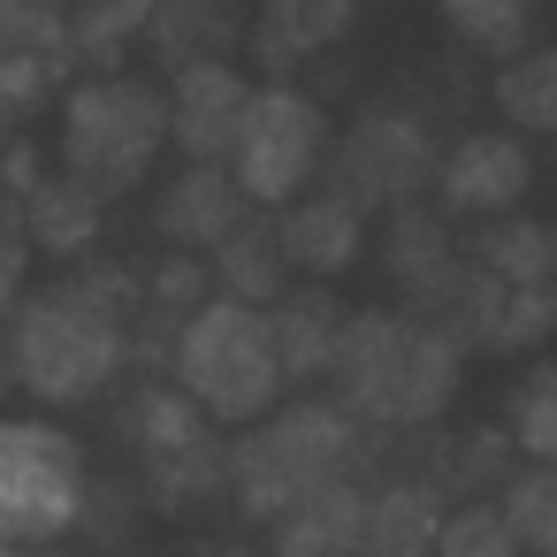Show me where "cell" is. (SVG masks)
I'll list each match as a JSON object with an SVG mask.
<instances>
[{
	"mask_svg": "<svg viewBox=\"0 0 557 557\" xmlns=\"http://www.w3.org/2000/svg\"><path fill=\"white\" fill-rule=\"evenodd\" d=\"M9 367L24 374V389L39 397H92L108 389V374L123 367V321L108 306V283H62L47 298L24 306Z\"/></svg>",
	"mask_w": 557,
	"mask_h": 557,
	"instance_id": "obj_1",
	"label": "cell"
},
{
	"mask_svg": "<svg viewBox=\"0 0 557 557\" xmlns=\"http://www.w3.org/2000/svg\"><path fill=\"white\" fill-rule=\"evenodd\" d=\"M176 367H184V389L207 420H260L275 405V389L290 382L283 351H275V329H268V306H252V298L199 306L184 321Z\"/></svg>",
	"mask_w": 557,
	"mask_h": 557,
	"instance_id": "obj_2",
	"label": "cell"
},
{
	"mask_svg": "<svg viewBox=\"0 0 557 557\" xmlns=\"http://www.w3.org/2000/svg\"><path fill=\"white\" fill-rule=\"evenodd\" d=\"M329 367L351 389V405L374 420H428V412H443V397L458 382V351L435 329H405V321H351L336 336Z\"/></svg>",
	"mask_w": 557,
	"mask_h": 557,
	"instance_id": "obj_3",
	"label": "cell"
},
{
	"mask_svg": "<svg viewBox=\"0 0 557 557\" xmlns=\"http://www.w3.org/2000/svg\"><path fill=\"white\" fill-rule=\"evenodd\" d=\"M169 146V100L131 77H92L62 108V161L92 191H123L146 176V161Z\"/></svg>",
	"mask_w": 557,
	"mask_h": 557,
	"instance_id": "obj_4",
	"label": "cell"
},
{
	"mask_svg": "<svg viewBox=\"0 0 557 557\" xmlns=\"http://www.w3.org/2000/svg\"><path fill=\"white\" fill-rule=\"evenodd\" d=\"M85 511V458L47 420H0V534L9 542H54Z\"/></svg>",
	"mask_w": 557,
	"mask_h": 557,
	"instance_id": "obj_5",
	"label": "cell"
},
{
	"mask_svg": "<svg viewBox=\"0 0 557 557\" xmlns=\"http://www.w3.org/2000/svg\"><path fill=\"white\" fill-rule=\"evenodd\" d=\"M344 466H351V428H344L329 405H290V412H275V420L245 443L237 488H245L252 511L283 519V511H290L298 496H313L321 481H344Z\"/></svg>",
	"mask_w": 557,
	"mask_h": 557,
	"instance_id": "obj_6",
	"label": "cell"
},
{
	"mask_svg": "<svg viewBox=\"0 0 557 557\" xmlns=\"http://www.w3.org/2000/svg\"><path fill=\"white\" fill-rule=\"evenodd\" d=\"M321 146H329L321 108H313L306 92H290V85H260V92L245 100V123H237L230 176H237V191H245L252 207H290V199L306 191Z\"/></svg>",
	"mask_w": 557,
	"mask_h": 557,
	"instance_id": "obj_7",
	"label": "cell"
},
{
	"mask_svg": "<svg viewBox=\"0 0 557 557\" xmlns=\"http://www.w3.org/2000/svg\"><path fill=\"white\" fill-rule=\"evenodd\" d=\"M245 100H252V85H245L222 54L176 62V85H169V138H176L191 161H230L237 123H245Z\"/></svg>",
	"mask_w": 557,
	"mask_h": 557,
	"instance_id": "obj_8",
	"label": "cell"
},
{
	"mask_svg": "<svg viewBox=\"0 0 557 557\" xmlns=\"http://www.w3.org/2000/svg\"><path fill=\"white\" fill-rule=\"evenodd\" d=\"M428 176H435V146H428V131H420L412 115H367V123L351 131V146H344V191H351V199L397 207V199H412Z\"/></svg>",
	"mask_w": 557,
	"mask_h": 557,
	"instance_id": "obj_9",
	"label": "cell"
},
{
	"mask_svg": "<svg viewBox=\"0 0 557 557\" xmlns=\"http://www.w3.org/2000/svg\"><path fill=\"white\" fill-rule=\"evenodd\" d=\"M527 184H534L527 146H519V138H496V131L458 138V146L435 161V191H443L450 214H511V207L527 199Z\"/></svg>",
	"mask_w": 557,
	"mask_h": 557,
	"instance_id": "obj_10",
	"label": "cell"
},
{
	"mask_svg": "<svg viewBox=\"0 0 557 557\" xmlns=\"http://www.w3.org/2000/svg\"><path fill=\"white\" fill-rule=\"evenodd\" d=\"M275 237H283V260H290V268L336 275V268H351V252H359V199H351V191L290 199L283 222H275Z\"/></svg>",
	"mask_w": 557,
	"mask_h": 557,
	"instance_id": "obj_11",
	"label": "cell"
},
{
	"mask_svg": "<svg viewBox=\"0 0 557 557\" xmlns=\"http://www.w3.org/2000/svg\"><path fill=\"white\" fill-rule=\"evenodd\" d=\"M359 519H367V496L344 481H321L313 496H298L275 519V549L283 557H359Z\"/></svg>",
	"mask_w": 557,
	"mask_h": 557,
	"instance_id": "obj_12",
	"label": "cell"
},
{
	"mask_svg": "<svg viewBox=\"0 0 557 557\" xmlns=\"http://www.w3.org/2000/svg\"><path fill=\"white\" fill-rule=\"evenodd\" d=\"M359 16V0H260V24H252V47L268 70H290L321 47H336Z\"/></svg>",
	"mask_w": 557,
	"mask_h": 557,
	"instance_id": "obj_13",
	"label": "cell"
},
{
	"mask_svg": "<svg viewBox=\"0 0 557 557\" xmlns=\"http://www.w3.org/2000/svg\"><path fill=\"white\" fill-rule=\"evenodd\" d=\"M245 191H237V176H230V161H191L184 176H176V191H169V207H161V230L169 237H191V245H222L237 222H245Z\"/></svg>",
	"mask_w": 557,
	"mask_h": 557,
	"instance_id": "obj_14",
	"label": "cell"
},
{
	"mask_svg": "<svg viewBox=\"0 0 557 557\" xmlns=\"http://www.w3.org/2000/svg\"><path fill=\"white\" fill-rule=\"evenodd\" d=\"M435 534H443V504H435V488L397 481V488H374V496H367L359 557H435Z\"/></svg>",
	"mask_w": 557,
	"mask_h": 557,
	"instance_id": "obj_15",
	"label": "cell"
},
{
	"mask_svg": "<svg viewBox=\"0 0 557 557\" xmlns=\"http://www.w3.org/2000/svg\"><path fill=\"white\" fill-rule=\"evenodd\" d=\"M24 222H32V237H39V245L70 252V245H85V237L100 230V191H92L85 176H47V184L32 191Z\"/></svg>",
	"mask_w": 557,
	"mask_h": 557,
	"instance_id": "obj_16",
	"label": "cell"
},
{
	"mask_svg": "<svg viewBox=\"0 0 557 557\" xmlns=\"http://www.w3.org/2000/svg\"><path fill=\"white\" fill-rule=\"evenodd\" d=\"M153 9H161V0H77V9H70V47L108 70V62H123L131 39H146Z\"/></svg>",
	"mask_w": 557,
	"mask_h": 557,
	"instance_id": "obj_17",
	"label": "cell"
},
{
	"mask_svg": "<svg viewBox=\"0 0 557 557\" xmlns=\"http://www.w3.org/2000/svg\"><path fill=\"white\" fill-rule=\"evenodd\" d=\"M230 24H237L230 0H161L153 24H146V39H153L169 62H199V54H222Z\"/></svg>",
	"mask_w": 557,
	"mask_h": 557,
	"instance_id": "obj_18",
	"label": "cell"
},
{
	"mask_svg": "<svg viewBox=\"0 0 557 557\" xmlns=\"http://www.w3.org/2000/svg\"><path fill=\"white\" fill-rule=\"evenodd\" d=\"M496 108H504L519 131H557V47L511 54L504 77H496Z\"/></svg>",
	"mask_w": 557,
	"mask_h": 557,
	"instance_id": "obj_19",
	"label": "cell"
},
{
	"mask_svg": "<svg viewBox=\"0 0 557 557\" xmlns=\"http://www.w3.org/2000/svg\"><path fill=\"white\" fill-rule=\"evenodd\" d=\"M542 0H443V24L481 54H519Z\"/></svg>",
	"mask_w": 557,
	"mask_h": 557,
	"instance_id": "obj_20",
	"label": "cell"
},
{
	"mask_svg": "<svg viewBox=\"0 0 557 557\" xmlns=\"http://www.w3.org/2000/svg\"><path fill=\"white\" fill-rule=\"evenodd\" d=\"M268 329H275V351H283V374H306V367H329L336 359V313L329 306H313V298H290V306H275L268 313Z\"/></svg>",
	"mask_w": 557,
	"mask_h": 557,
	"instance_id": "obj_21",
	"label": "cell"
},
{
	"mask_svg": "<svg viewBox=\"0 0 557 557\" xmlns=\"http://www.w3.org/2000/svg\"><path fill=\"white\" fill-rule=\"evenodd\" d=\"M283 268H290V260H283V237H275V230H252V237H245V222H237V230L222 237L230 298H252V306L275 298V290H283Z\"/></svg>",
	"mask_w": 557,
	"mask_h": 557,
	"instance_id": "obj_22",
	"label": "cell"
},
{
	"mask_svg": "<svg viewBox=\"0 0 557 557\" xmlns=\"http://www.w3.org/2000/svg\"><path fill=\"white\" fill-rule=\"evenodd\" d=\"M435 557H534V549L519 542V527L496 504H466V511H443Z\"/></svg>",
	"mask_w": 557,
	"mask_h": 557,
	"instance_id": "obj_23",
	"label": "cell"
},
{
	"mask_svg": "<svg viewBox=\"0 0 557 557\" xmlns=\"http://www.w3.org/2000/svg\"><path fill=\"white\" fill-rule=\"evenodd\" d=\"M504 519L519 527V542H527L534 557H549V549H557V466L519 473L511 496H504Z\"/></svg>",
	"mask_w": 557,
	"mask_h": 557,
	"instance_id": "obj_24",
	"label": "cell"
},
{
	"mask_svg": "<svg viewBox=\"0 0 557 557\" xmlns=\"http://www.w3.org/2000/svg\"><path fill=\"white\" fill-rule=\"evenodd\" d=\"M511 435L534 466H557V367H542L527 389H519V412H511Z\"/></svg>",
	"mask_w": 557,
	"mask_h": 557,
	"instance_id": "obj_25",
	"label": "cell"
},
{
	"mask_svg": "<svg viewBox=\"0 0 557 557\" xmlns=\"http://www.w3.org/2000/svg\"><path fill=\"white\" fill-rule=\"evenodd\" d=\"M24 260H32V222L24 207H0V298L24 283Z\"/></svg>",
	"mask_w": 557,
	"mask_h": 557,
	"instance_id": "obj_26",
	"label": "cell"
},
{
	"mask_svg": "<svg viewBox=\"0 0 557 557\" xmlns=\"http://www.w3.org/2000/svg\"><path fill=\"white\" fill-rule=\"evenodd\" d=\"M0 557H24V542H9V534H0Z\"/></svg>",
	"mask_w": 557,
	"mask_h": 557,
	"instance_id": "obj_27",
	"label": "cell"
},
{
	"mask_svg": "<svg viewBox=\"0 0 557 557\" xmlns=\"http://www.w3.org/2000/svg\"><path fill=\"white\" fill-rule=\"evenodd\" d=\"M549 557H557V549H549Z\"/></svg>",
	"mask_w": 557,
	"mask_h": 557,
	"instance_id": "obj_28",
	"label": "cell"
},
{
	"mask_svg": "<svg viewBox=\"0 0 557 557\" xmlns=\"http://www.w3.org/2000/svg\"><path fill=\"white\" fill-rule=\"evenodd\" d=\"M39 557H47V549H39Z\"/></svg>",
	"mask_w": 557,
	"mask_h": 557,
	"instance_id": "obj_29",
	"label": "cell"
}]
</instances>
